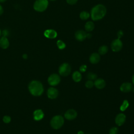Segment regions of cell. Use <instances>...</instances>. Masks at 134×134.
<instances>
[{"instance_id":"1","label":"cell","mask_w":134,"mask_h":134,"mask_svg":"<svg viewBox=\"0 0 134 134\" xmlns=\"http://www.w3.org/2000/svg\"><path fill=\"white\" fill-rule=\"evenodd\" d=\"M106 14V8L102 4H98L94 6L91 10V17L94 21L102 19Z\"/></svg>"},{"instance_id":"2","label":"cell","mask_w":134,"mask_h":134,"mask_svg":"<svg viewBox=\"0 0 134 134\" xmlns=\"http://www.w3.org/2000/svg\"><path fill=\"white\" fill-rule=\"evenodd\" d=\"M28 88L30 93L36 96L41 95L43 92L42 84L37 81H31L29 84Z\"/></svg>"},{"instance_id":"3","label":"cell","mask_w":134,"mask_h":134,"mask_svg":"<svg viewBox=\"0 0 134 134\" xmlns=\"http://www.w3.org/2000/svg\"><path fill=\"white\" fill-rule=\"evenodd\" d=\"M64 124V118L60 115L54 116L51 120L50 125L52 128L58 129L60 128Z\"/></svg>"},{"instance_id":"4","label":"cell","mask_w":134,"mask_h":134,"mask_svg":"<svg viewBox=\"0 0 134 134\" xmlns=\"http://www.w3.org/2000/svg\"><path fill=\"white\" fill-rule=\"evenodd\" d=\"M48 4V0H36L34 4V8L37 12H42L47 8Z\"/></svg>"},{"instance_id":"5","label":"cell","mask_w":134,"mask_h":134,"mask_svg":"<svg viewBox=\"0 0 134 134\" xmlns=\"http://www.w3.org/2000/svg\"><path fill=\"white\" fill-rule=\"evenodd\" d=\"M71 71V68L67 63H64L59 66V73L61 76H66L70 74Z\"/></svg>"},{"instance_id":"6","label":"cell","mask_w":134,"mask_h":134,"mask_svg":"<svg viewBox=\"0 0 134 134\" xmlns=\"http://www.w3.org/2000/svg\"><path fill=\"white\" fill-rule=\"evenodd\" d=\"M122 42L120 39H114L111 43L110 47L111 50L114 52H118L120 51L122 48Z\"/></svg>"},{"instance_id":"7","label":"cell","mask_w":134,"mask_h":134,"mask_svg":"<svg viewBox=\"0 0 134 134\" xmlns=\"http://www.w3.org/2000/svg\"><path fill=\"white\" fill-rule=\"evenodd\" d=\"M60 77L57 74H52L49 76L48 79L49 84L51 86H55L60 82Z\"/></svg>"},{"instance_id":"8","label":"cell","mask_w":134,"mask_h":134,"mask_svg":"<svg viewBox=\"0 0 134 134\" xmlns=\"http://www.w3.org/2000/svg\"><path fill=\"white\" fill-rule=\"evenodd\" d=\"M77 112L72 109L68 110L64 114V117L67 120H71L74 119L77 116Z\"/></svg>"},{"instance_id":"9","label":"cell","mask_w":134,"mask_h":134,"mask_svg":"<svg viewBox=\"0 0 134 134\" xmlns=\"http://www.w3.org/2000/svg\"><path fill=\"white\" fill-rule=\"evenodd\" d=\"M87 33L83 30H79L75 33V39L79 41H82L86 38Z\"/></svg>"},{"instance_id":"10","label":"cell","mask_w":134,"mask_h":134,"mask_svg":"<svg viewBox=\"0 0 134 134\" xmlns=\"http://www.w3.org/2000/svg\"><path fill=\"white\" fill-rule=\"evenodd\" d=\"M58 91L54 87H50L47 91L48 97L50 99H54L58 96Z\"/></svg>"},{"instance_id":"11","label":"cell","mask_w":134,"mask_h":134,"mask_svg":"<svg viewBox=\"0 0 134 134\" xmlns=\"http://www.w3.org/2000/svg\"><path fill=\"white\" fill-rule=\"evenodd\" d=\"M126 120V116L122 113L118 114L115 118V122L118 126L122 125Z\"/></svg>"},{"instance_id":"12","label":"cell","mask_w":134,"mask_h":134,"mask_svg":"<svg viewBox=\"0 0 134 134\" xmlns=\"http://www.w3.org/2000/svg\"><path fill=\"white\" fill-rule=\"evenodd\" d=\"M44 36L49 39H54L57 36V32L53 29H47L44 32Z\"/></svg>"},{"instance_id":"13","label":"cell","mask_w":134,"mask_h":134,"mask_svg":"<svg viewBox=\"0 0 134 134\" xmlns=\"http://www.w3.org/2000/svg\"><path fill=\"white\" fill-rule=\"evenodd\" d=\"M132 84L130 83H124L120 87V91L124 93L129 92L132 90Z\"/></svg>"},{"instance_id":"14","label":"cell","mask_w":134,"mask_h":134,"mask_svg":"<svg viewBox=\"0 0 134 134\" xmlns=\"http://www.w3.org/2000/svg\"><path fill=\"white\" fill-rule=\"evenodd\" d=\"M94 84L95 86L98 89H102L105 87L106 85V82L105 80L102 79H98L95 80Z\"/></svg>"},{"instance_id":"15","label":"cell","mask_w":134,"mask_h":134,"mask_svg":"<svg viewBox=\"0 0 134 134\" xmlns=\"http://www.w3.org/2000/svg\"><path fill=\"white\" fill-rule=\"evenodd\" d=\"M100 57L99 54L97 53H93L90 57V61L92 64H96L100 61Z\"/></svg>"},{"instance_id":"16","label":"cell","mask_w":134,"mask_h":134,"mask_svg":"<svg viewBox=\"0 0 134 134\" xmlns=\"http://www.w3.org/2000/svg\"><path fill=\"white\" fill-rule=\"evenodd\" d=\"M44 117V114L42 110L37 109L34 112V118L36 120H40Z\"/></svg>"},{"instance_id":"17","label":"cell","mask_w":134,"mask_h":134,"mask_svg":"<svg viewBox=\"0 0 134 134\" xmlns=\"http://www.w3.org/2000/svg\"><path fill=\"white\" fill-rule=\"evenodd\" d=\"M9 44V41L6 37H3L0 39V47L3 49H6Z\"/></svg>"},{"instance_id":"18","label":"cell","mask_w":134,"mask_h":134,"mask_svg":"<svg viewBox=\"0 0 134 134\" xmlns=\"http://www.w3.org/2000/svg\"><path fill=\"white\" fill-rule=\"evenodd\" d=\"M72 79L75 82H79L82 79V75L79 71H75L72 74Z\"/></svg>"},{"instance_id":"19","label":"cell","mask_w":134,"mask_h":134,"mask_svg":"<svg viewBox=\"0 0 134 134\" xmlns=\"http://www.w3.org/2000/svg\"><path fill=\"white\" fill-rule=\"evenodd\" d=\"M84 27H85V29L86 30V31H91L94 29V27H95L94 24L93 23V21H88L85 23Z\"/></svg>"},{"instance_id":"20","label":"cell","mask_w":134,"mask_h":134,"mask_svg":"<svg viewBox=\"0 0 134 134\" xmlns=\"http://www.w3.org/2000/svg\"><path fill=\"white\" fill-rule=\"evenodd\" d=\"M90 16V14L88 12L86 11L81 12L80 14V17L82 20H86Z\"/></svg>"},{"instance_id":"21","label":"cell","mask_w":134,"mask_h":134,"mask_svg":"<svg viewBox=\"0 0 134 134\" xmlns=\"http://www.w3.org/2000/svg\"><path fill=\"white\" fill-rule=\"evenodd\" d=\"M107 51H108V47L105 45L100 46L98 49V53L101 55H104L106 54L107 52Z\"/></svg>"},{"instance_id":"22","label":"cell","mask_w":134,"mask_h":134,"mask_svg":"<svg viewBox=\"0 0 134 134\" xmlns=\"http://www.w3.org/2000/svg\"><path fill=\"white\" fill-rule=\"evenodd\" d=\"M129 106V103L127 100H124L122 105L120 107V109L121 111H125Z\"/></svg>"},{"instance_id":"23","label":"cell","mask_w":134,"mask_h":134,"mask_svg":"<svg viewBox=\"0 0 134 134\" xmlns=\"http://www.w3.org/2000/svg\"><path fill=\"white\" fill-rule=\"evenodd\" d=\"M57 45L58 47V48L59 49H63L65 48L66 47V45H65V43L62 40H58L57 42Z\"/></svg>"},{"instance_id":"24","label":"cell","mask_w":134,"mask_h":134,"mask_svg":"<svg viewBox=\"0 0 134 134\" xmlns=\"http://www.w3.org/2000/svg\"><path fill=\"white\" fill-rule=\"evenodd\" d=\"M97 75L92 72H89L87 75V78L88 79V80H95L97 79Z\"/></svg>"},{"instance_id":"25","label":"cell","mask_w":134,"mask_h":134,"mask_svg":"<svg viewBox=\"0 0 134 134\" xmlns=\"http://www.w3.org/2000/svg\"><path fill=\"white\" fill-rule=\"evenodd\" d=\"M94 84V82H93V81L91 80H88L87 81L86 83H85V86L88 88H91L92 87H93Z\"/></svg>"},{"instance_id":"26","label":"cell","mask_w":134,"mask_h":134,"mask_svg":"<svg viewBox=\"0 0 134 134\" xmlns=\"http://www.w3.org/2000/svg\"><path fill=\"white\" fill-rule=\"evenodd\" d=\"M118 132V129L117 127H112L110 129L109 133V134H117Z\"/></svg>"},{"instance_id":"27","label":"cell","mask_w":134,"mask_h":134,"mask_svg":"<svg viewBox=\"0 0 134 134\" xmlns=\"http://www.w3.org/2000/svg\"><path fill=\"white\" fill-rule=\"evenodd\" d=\"M3 120L5 123L8 124L9 122H10V120H11V118L9 116H4L3 118Z\"/></svg>"},{"instance_id":"28","label":"cell","mask_w":134,"mask_h":134,"mask_svg":"<svg viewBox=\"0 0 134 134\" xmlns=\"http://www.w3.org/2000/svg\"><path fill=\"white\" fill-rule=\"evenodd\" d=\"M86 69H87V66L85 64H83L80 67V71L81 72H84L86 71Z\"/></svg>"},{"instance_id":"29","label":"cell","mask_w":134,"mask_h":134,"mask_svg":"<svg viewBox=\"0 0 134 134\" xmlns=\"http://www.w3.org/2000/svg\"><path fill=\"white\" fill-rule=\"evenodd\" d=\"M124 35V32L121 30H119L117 32V37L118 39H120Z\"/></svg>"},{"instance_id":"30","label":"cell","mask_w":134,"mask_h":134,"mask_svg":"<svg viewBox=\"0 0 134 134\" xmlns=\"http://www.w3.org/2000/svg\"><path fill=\"white\" fill-rule=\"evenodd\" d=\"M78 0H66V2L70 5H74L76 3Z\"/></svg>"},{"instance_id":"31","label":"cell","mask_w":134,"mask_h":134,"mask_svg":"<svg viewBox=\"0 0 134 134\" xmlns=\"http://www.w3.org/2000/svg\"><path fill=\"white\" fill-rule=\"evenodd\" d=\"M3 35L4 36V37H6L8 35V32L7 30H4L3 31Z\"/></svg>"},{"instance_id":"32","label":"cell","mask_w":134,"mask_h":134,"mask_svg":"<svg viewBox=\"0 0 134 134\" xmlns=\"http://www.w3.org/2000/svg\"><path fill=\"white\" fill-rule=\"evenodd\" d=\"M3 12H4L3 8V7L2 6V5H0V15H1L3 14Z\"/></svg>"},{"instance_id":"33","label":"cell","mask_w":134,"mask_h":134,"mask_svg":"<svg viewBox=\"0 0 134 134\" xmlns=\"http://www.w3.org/2000/svg\"><path fill=\"white\" fill-rule=\"evenodd\" d=\"M92 37V35L91 34H87L86 38H91Z\"/></svg>"},{"instance_id":"34","label":"cell","mask_w":134,"mask_h":134,"mask_svg":"<svg viewBox=\"0 0 134 134\" xmlns=\"http://www.w3.org/2000/svg\"><path fill=\"white\" fill-rule=\"evenodd\" d=\"M27 57H28V56H27V55L26 54H24L23 55V58L24 59H27Z\"/></svg>"},{"instance_id":"35","label":"cell","mask_w":134,"mask_h":134,"mask_svg":"<svg viewBox=\"0 0 134 134\" xmlns=\"http://www.w3.org/2000/svg\"><path fill=\"white\" fill-rule=\"evenodd\" d=\"M132 81L133 84H134V74H133V75H132Z\"/></svg>"},{"instance_id":"36","label":"cell","mask_w":134,"mask_h":134,"mask_svg":"<svg viewBox=\"0 0 134 134\" xmlns=\"http://www.w3.org/2000/svg\"><path fill=\"white\" fill-rule=\"evenodd\" d=\"M77 134H83V131H79L78 133H77Z\"/></svg>"},{"instance_id":"37","label":"cell","mask_w":134,"mask_h":134,"mask_svg":"<svg viewBox=\"0 0 134 134\" xmlns=\"http://www.w3.org/2000/svg\"><path fill=\"white\" fill-rule=\"evenodd\" d=\"M7 0H0V3H3L5 1H6Z\"/></svg>"},{"instance_id":"38","label":"cell","mask_w":134,"mask_h":134,"mask_svg":"<svg viewBox=\"0 0 134 134\" xmlns=\"http://www.w3.org/2000/svg\"><path fill=\"white\" fill-rule=\"evenodd\" d=\"M1 30H0V36H1Z\"/></svg>"},{"instance_id":"39","label":"cell","mask_w":134,"mask_h":134,"mask_svg":"<svg viewBox=\"0 0 134 134\" xmlns=\"http://www.w3.org/2000/svg\"><path fill=\"white\" fill-rule=\"evenodd\" d=\"M50 1H55V0H50Z\"/></svg>"},{"instance_id":"40","label":"cell","mask_w":134,"mask_h":134,"mask_svg":"<svg viewBox=\"0 0 134 134\" xmlns=\"http://www.w3.org/2000/svg\"><path fill=\"white\" fill-rule=\"evenodd\" d=\"M133 92H134V88H133Z\"/></svg>"}]
</instances>
